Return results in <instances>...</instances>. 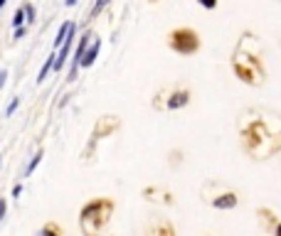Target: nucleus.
<instances>
[{
	"label": "nucleus",
	"mask_w": 281,
	"mask_h": 236,
	"mask_svg": "<svg viewBox=\"0 0 281 236\" xmlns=\"http://www.w3.org/2000/svg\"><path fill=\"white\" fill-rule=\"evenodd\" d=\"M5 212H8V202L0 200V221H3V217H5Z\"/></svg>",
	"instance_id": "13"
},
{
	"label": "nucleus",
	"mask_w": 281,
	"mask_h": 236,
	"mask_svg": "<svg viewBox=\"0 0 281 236\" xmlns=\"http://www.w3.org/2000/svg\"><path fill=\"white\" fill-rule=\"evenodd\" d=\"M25 32H27V27L18 25V27H15V32H13V37H15V39H20V37H25Z\"/></svg>",
	"instance_id": "12"
},
{
	"label": "nucleus",
	"mask_w": 281,
	"mask_h": 236,
	"mask_svg": "<svg viewBox=\"0 0 281 236\" xmlns=\"http://www.w3.org/2000/svg\"><path fill=\"white\" fill-rule=\"evenodd\" d=\"M20 195H22V184H15L13 187V197H20Z\"/></svg>",
	"instance_id": "15"
},
{
	"label": "nucleus",
	"mask_w": 281,
	"mask_h": 236,
	"mask_svg": "<svg viewBox=\"0 0 281 236\" xmlns=\"http://www.w3.org/2000/svg\"><path fill=\"white\" fill-rule=\"evenodd\" d=\"M237 202H239V197H237L234 192H225V195H220V197L212 200V207H215V209H234Z\"/></svg>",
	"instance_id": "4"
},
{
	"label": "nucleus",
	"mask_w": 281,
	"mask_h": 236,
	"mask_svg": "<svg viewBox=\"0 0 281 236\" xmlns=\"http://www.w3.org/2000/svg\"><path fill=\"white\" fill-rule=\"evenodd\" d=\"M5 3H8V0H0V10H3V5H5Z\"/></svg>",
	"instance_id": "18"
},
{
	"label": "nucleus",
	"mask_w": 281,
	"mask_h": 236,
	"mask_svg": "<svg viewBox=\"0 0 281 236\" xmlns=\"http://www.w3.org/2000/svg\"><path fill=\"white\" fill-rule=\"evenodd\" d=\"M42 158H45V153L39 150V153H35V158L30 160V165H27V170H25V175H32L35 172V167H37L39 163H42Z\"/></svg>",
	"instance_id": "8"
},
{
	"label": "nucleus",
	"mask_w": 281,
	"mask_h": 236,
	"mask_svg": "<svg viewBox=\"0 0 281 236\" xmlns=\"http://www.w3.org/2000/svg\"><path fill=\"white\" fill-rule=\"evenodd\" d=\"M109 214H111V202H106V200H94V202H89L84 209H82V226L84 229H89L92 226V221H96L94 224V231L96 229H101V224L109 219Z\"/></svg>",
	"instance_id": "1"
},
{
	"label": "nucleus",
	"mask_w": 281,
	"mask_h": 236,
	"mask_svg": "<svg viewBox=\"0 0 281 236\" xmlns=\"http://www.w3.org/2000/svg\"><path fill=\"white\" fill-rule=\"evenodd\" d=\"M99 50H101V39H96V37H92V42L87 44V50H84V55H82V59H79V67H92L94 59H96V55H99Z\"/></svg>",
	"instance_id": "3"
},
{
	"label": "nucleus",
	"mask_w": 281,
	"mask_h": 236,
	"mask_svg": "<svg viewBox=\"0 0 281 236\" xmlns=\"http://www.w3.org/2000/svg\"><path fill=\"white\" fill-rule=\"evenodd\" d=\"M109 3H111V0H96V5L92 8V18H96V15H99V13H101V10H104Z\"/></svg>",
	"instance_id": "9"
},
{
	"label": "nucleus",
	"mask_w": 281,
	"mask_h": 236,
	"mask_svg": "<svg viewBox=\"0 0 281 236\" xmlns=\"http://www.w3.org/2000/svg\"><path fill=\"white\" fill-rule=\"evenodd\" d=\"M25 22V13H22V8H18V13H15V18H13V25L18 27V25H22Z\"/></svg>",
	"instance_id": "10"
},
{
	"label": "nucleus",
	"mask_w": 281,
	"mask_h": 236,
	"mask_svg": "<svg viewBox=\"0 0 281 236\" xmlns=\"http://www.w3.org/2000/svg\"><path fill=\"white\" fill-rule=\"evenodd\" d=\"M69 27H72V22H62V25H59L57 37H55V47H59V44L64 42V37H67V32H69Z\"/></svg>",
	"instance_id": "6"
},
{
	"label": "nucleus",
	"mask_w": 281,
	"mask_h": 236,
	"mask_svg": "<svg viewBox=\"0 0 281 236\" xmlns=\"http://www.w3.org/2000/svg\"><path fill=\"white\" fill-rule=\"evenodd\" d=\"M52 64H55V55L42 64V69H39V74H37V84H42V81L47 79V74H50V69H52Z\"/></svg>",
	"instance_id": "7"
},
{
	"label": "nucleus",
	"mask_w": 281,
	"mask_h": 236,
	"mask_svg": "<svg viewBox=\"0 0 281 236\" xmlns=\"http://www.w3.org/2000/svg\"><path fill=\"white\" fill-rule=\"evenodd\" d=\"M200 5L207 8V10H215V8H217V0H200Z\"/></svg>",
	"instance_id": "11"
},
{
	"label": "nucleus",
	"mask_w": 281,
	"mask_h": 236,
	"mask_svg": "<svg viewBox=\"0 0 281 236\" xmlns=\"http://www.w3.org/2000/svg\"><path fill=\"white\" fill-rule=\"evenodd\" d=\"M67 5H76V0H67Z\"/></svg>",
	"instance_id": "17"
},
{
	"label": "nucleus",
	"mask_w": 281,
	"mask_h": 236,
	"mask_svg": "<svg viewBox=\"0 0 281 236\" xmlns=\"http://www.w3.org/2000/svg\"><path fill=\"white\" fill-rule=\"evenodd\" d=\"M170 47L178 52V55H195L200 50V37L195 30L190 27H180V30H173L170 32Z\"/></svg>",
	"instance_id": "2"
},
{
	"label": "nucleus",
	"mask_w": 281,
	"mask_h": 236,
	"mask_svg": "<svg viewBox=\"0 0 281 236\" xmlns=\"http://www.w3.org/2000/svg\"><path fill=\"white\" fill-rule=\"evenodd\" d=\"M187 101H190V91L183 89V91H175V93L168 99V104H166V106H168L170 111H175V109H183Z\"/></svg>",
	"instance_id": "5"
},
{
	"label": "nucleus",
	"mask_w": 281,
	"mask_h": 236,
	"mask_svg": "<svg viewBox=\"0 0 281 236\" xmlns=\"http://www.w3.org/2000/svg\"><path fill=\"white\" fill-rule=\"evenodd\" d=\"M5 79H8V72H0V86L5 84Z\"/></svg>",
	"instance_id": "16"
},
{
	"label": "nucleus",
	"mask_w": 281,
	"mask_h": 236,
	"mask_svg": "<svg viewBox=\"0 0 281 236\" xmlns=\"http://www.w3.org/2000/svg\"><path fill=\"white\" fill-rule=\"evenodd\" d=\"M18 99H13V104H10V106H8V116H10V113H15V109H18Z\"/></svg>",
	"instance_id": "14"
}]
</instances>
